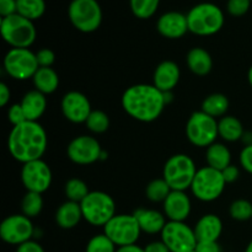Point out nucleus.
Returning a JSON list of instances; mask_svg holds the SVG:
<instances>
[{"mask_svg": "<svg viewBox=\"0 0 252 252\" xmlns=\"http://www.w3.org/2000/svg\"><path fill=\"white\" fill-rule=\"evenodd\" d=\"M121 102L128 116L144 123L158 120L167 103L165 94L153 84L130 86L123 93Z\"/></svg>", "mask_w": 252, "mask_h": 252, "instance_id": "1", "label": "nucleus"}, {"mask_svg": "<svg viewBox=\"0 0 252 252\" xmlns=\"http://www.w3.org/2000/svg\"><path fill=\"white\" fill-rule=\"evenodd\" d=\"M48 138L38 122L26 121L12 127L7 138L10 155L21 164L42 159L47 150Z\"/></svg>", "mask_w": 252, "mask_h": 252, "instance_id": "2", "label": "nucleus"}, {"mask_svg": "<svg viewBox=\"0 0 252 252\" xmlns=\"http://www.w3.org/2000/svg\"><path fill=\"white\" fill-rule=\"evenodd\" d=\"M189 31L197 36H213L224 26V12L213 2H199L186 14Z\"/></svg>", "mask_w": 252, "mask_h": 252, "instance_id": "3", "label": "nucleus"}, {"mask_svg": "<svg viewBox=\"0 0 252 252\" xmlns=\"http://www.w3.org/2000/svg\"><path fill=\"white\" fill-rule=\"evenodd\" d=\"M0 31L4 41L11 48H30L36 41V27L33 21L20 14L1 17Z\"/></svg>", "mask_w": 252, "mask_h": 252, "instance_id": "4", "label": "nucleus"}, {"mask_svg": "<svg viewBox=\"0 0 252 252\" xmlns=\"http://www.w3.org/2000/svg\"><path fill=\"white\" fill-rule=\"evenodd\" d=\"M193 159L186 154H175L167 159L162 169V179L172 191H186L191 189L197 172Z\"/></svg>", "mask_w": 252, "mask_h": 252, "instance_id": "5", "label": "nucleus"}, {"mask_svg": "<svg viewBox=\"0 0 252 252\" xmlns=\"http://www.w3.org/2000/svg\"><path fill=\"white\" fill-rule=\"evenodd\" d=\"M84 220L94 226H105L116 216L115 199L102 191H90L80 203Z\"/></svg>", "mask_w": 252, "mask_h": 252, "instance_id": "6", "label": "nucleus"}, {"mask_svg": "<svg viewBox=\"0 0 252 252\" xmlns=\"http://www.w3.org/2000/svg\"><path fill=\"white\" fill-rule=\"evenodd\" d=\"M68 16L78 31L90 33L101 26L102 9L97 0H71Z\"/></svg>", "mask_w": 252, "mask_h": 252, "instance_id": "7", "label": "nucleus"}, {"mask_svg": "<svg viewBox=\"0 0 252 252\" xmlns=\"http://www.w3.org/2000/svg\"><path fill=\"white\" fill-rule=\"evenodd\" d=\"M186 135L189 142L194 147L208 148L219 137L218 121L203 111H196L187 121Z\"/></svg>", "mask_w": 252, "mask_h": 252, "instance_id": "8", "label": "nucleus"}, {"mask_svg": "<svg viewBox=\"0 0 252 252\" xmlns=\"http://www.w3.org/2000/svg\"><path fill=\"white\" fill-rule=\"evenodd\" d=\"M226 186L221 171L209 166L197 170L191 185V192L202 202H213L221 196Z\"/></svg>", "mask_w": 252, "mask_h": 252, "instance_id": "9", "label": "nucleus"}, {"mask_svg": "<svg viewBox=\"0 0 252 252\" xmlns=\"http://www.w3.org/2000/svg\"><path fill=\"white\" fill-rule=\"evenodd\" d=\"M103 234L117 248L135 245L139 240L140 226L133 214H116L105 226Z\"/></svg>", "mask_w": 252, "mask_h": 252, "instance_id": "10", "label": "nucleus"}, {"mask_svg": "<svg viewBox=\"0 0 252 252\" xmlns=\"http://www.w3.org/2000/svg\"><path fill=\"white\" fill-rule=\"evenodd\" d=\"M39 65L36 53L30 48H11L4 57V69L15 80H27L33 78Z\"/></svg>", "mask_w": 252, "mask_h": 252, "instance_id": "11", "label": "nucleus"}, {"mask_svg": "<svg viewBox=\"0 0 252 252\" xmlns=\"http://www.w3.org/2000/svg\"><path fill=\"white\" fill-rule=\"evenodd\" d=\"M161 241L170 252H192L198 244L193 228L185 221H167L161 231Z\"/></svg>", "mask_w": 252, "mask_h": 252, "instance_id": "12", "label": "nucleus"}, {"mask_svg": "<svg viewBox=\"0 0 252 252\" xmlns=\"http://www.w3.org/2000/svg\"><path fill=\"white\" fill-rule=\"evenodd\" d=\"M21 182L26 191L43 193L52 185V170L42 159L22 164L20 172Z\"/></svg>", "mask_w": 252, "mask_h": 252, "instance_id": "13", "label": "nucleus"}, {"mask_svg": "<svg viewBox=\"0 0 252 252\" xmlns=\"http://www.w3.org/2000/svg\"><path fill=\"white\" fill-rule=\"evenodd\" d=\"M34 226L32 220L24 214H12L6 217L0 224V238L9 245H21L32 240Z\"/></svg>", "mask_w": 252, "mask_h": 252, "instance_id": "14", "label": "nucleus"}, {"mask_svg": "<svg viewBox=\"0 0 252 252\" xmlns=\"http://www.w3.org/2000/svg\"><path fill=\"white\" fill-rule=\"evenodd\" d=\"M69 160L76 165H91L101 159L102 149L95 137L79 135L75 137L66 148Z\"/></svg>", "mask_w": 252, "mask_h": 252, "instance_id": "15", "label": "nucleus"}, {"mask_svg": "<svg viewBox=\"0 0 252 252\" xmlns=\"http://www.w3.org/2000/svg\"><path fill=\"white\" fill-rule=\"evenodd\" d=\"M62 113L71 123H85L93 112L89 98L79 91H69L61 102Z\"/></svg>", "mask_w": 252, "mask_h": 252, "instance_id": "16", "label": "nucleus"}, {"mask_svg": "<svg viewBox=\"0 0 252 252\" xmlns=\"http://www.w3.org/2000/svg\"><path fill=\"white\" fill-rule=\"evenodd\" d=\"M157 30L162 37L169 39H179L189 32L186 14L180 11L164 12L158 19Z\"/></svg>", "mask_w": 252, "mask_h": 252, "instance_id": "17", "label": "nucleus"}, {"mask_svg": "<svg viewBox=\"0 0 252 252\" xmlns=\"http://www.w3.org/2000/svg\"><path fill=\"white\" fill-rule=\"evenodd\" d=\"M169 221H185L191 214V199L185 191H171L162 203Z\"/></svg>", "mask_w": 252, "mask_h": 252, "instance_id": "18", "label": "nucleus"}, {"mask_svg": "<svg viewBox=\"0 0 252 252\" xmlns=\"http://www.w3.org/2000/svg\"><path fill=\"white\" fill-rule=\"evenodd\" d=\"M181 76L179 65L172 61H164L155 68L153 85L164 94L171 93L177 86Z\"/></svg>", "mask_w": 252, "mask_h": 252, "instance_id": "19", "label": "nucleus"}, {"mask_svg": "<svg viewBox=\"0 0 252 252\" xmlns=\"http://www.w3.org/2000/svg\"><path fill=\"white\" fill-rule=\"evenodd\" d=\"M193 230L198 243H214L223 233V223L216 214H204L198 219Z\"/></svg>", "mask_w": 252, "mask_h": 252, "instance_id": "20", "label": "nucleus"}, {"mask_svg": "<svg viewBox=\"0 0 252 252\" xmlns=\"http://www.w3.org/2000/svg\"><path fill=\"white\" fill-rule=\"evenodd\" d=\"M133 216L137 219L142 233L150 234V235L161 234L162 229L165 228L167 223L165 214L159 211H155V209H135Z\"/></svg>", "mask_w": 252, "mask_h": 252, "instance_id": "21", "label": "nucleus"}, {"mask_svg": "<svg viewBox=\"0 0 252 252\" xmlns=\"http://www.w3.org/2000/svg\"><path fill=\"white\" fill-rule=\"evenodd\" d=\"M20 105L24 110L27 121L38 122L47 108L46 95L37 90H31L25 94Z\"/></svg>", "mask_w": 252, "mask_h": 252, "instance_id": "22", "label": "nucleus"}, {"mask_svg": "<svg viewBox=\"0 0 252 252\" xmlns=\"http://www.w3.org/2000/svg\"><path fill=\"white\" fill-rule=\"evenodd\" d=\"M84 219L80 203L66 201L56 212V223L62 229H73Z\"/></svg>", "mask_w": 252, "mask_h": 252, "instance_id": "23", "label": "nucleus"}, {"mask_svg": "<svg viewBox=\"0 0 252 252\" xmlns=\"http://www.w3.org/2000/svg\"><path fill=\"white\" fill-rule=\"evenodd\" d=\"M186 63L189 70L198 76H206L213 68V59L211 54L202 47H194L187 53Z\"/></svg>", "mask_w": 252, "mask_h": 252, "instance_id": "24", "label": "nucleus"}, {"mask_svg": "<svg viewBox=\"0 0 252 252\" xmlns=\"http://www.w3.org/2000/svg\"><path fill=\"white\" fill-rule=\"evenodd\" d=\"M206 161L207 166L218 170V171H223L229 165H231L230 150L223 143H213L207 148Z\"/></svg>", "mask_w": 252, "mask_h": 252, "instance_id": "25", "label": "nucleus"}, {"mask_svg": "<svg viewBox=\"0 0 252 252\" xmlns=\"http://www.w3.org/2000/svg\"><path fill=\"white\" fill-rule=\"evenodd\" d=\"M32 81H33L34 90L39 91L44 95L53 94L59 86V76L53 68H41L39 66L38 70L32 78Z\"/></svg>", "mask_w": 252, "mask_h": 252, "instance_id": "26", "label": "nucleus"}, {"mask_svg": "<svg viewBox=\"0 0 252 252\" xmlns=\"http://www.w3.org/2000/svg\"><path fill=\"white\" fill-rule=\"evenodd\" d=\"M218 133L223 140L234 143L241 140L245 130L239 118L234 116H224L218 121Z\"/></svg>", "mask_w": 252, "mask_h": 252, "instance_id": "27", "label": "nucleus"}, {"mask_svg": "<svg viewBox=\"0 0 252 252\" xmlns=\"http://www.w3.org/2000/svg\"><path fill=\"white\" fill-rule=\"evenodd\" d=\"M229 110V100L224 94H212L207 96L202 102L201 111L209 115L213 118H221L226 116Z\"/></svg>", "mask_w": 252, "mask_h": 252, "instance_id": "28", "label": "nucleus"}, {"mask_svg": "<svg viewBox=\"0 0 252 252\" xmlns=\"http://www.w3.org/2000/svg\"><path fill=\"white\" fill-rule=\"evenodd\" d=\"M16 2L17 14L31 20V21L41 19L46 11L44 0H16Z\"/></svg>", "mask_w": 252, "mask_h": 252, "instance_id": "29", "label": "nucleus"}, {"mask_svg": "<svg viewBox=\"0 0 252 252\" xmlns=\"http://www.w3.org/2000/svg\"><path fill=\"white\" fill-rule=\"evenodd\" d=\"M171 191V187L161 177V179L153 180L148 184L147 189H145V196L153 203H160V202L164 203Z\"/></svg>", "mask_w": 252, "mask_h": 252, "instance_id": "30", "label": "nucleus"}, {"mask_svg": "<svg viewBox=\"0 0 252 252\" xmlns=\"http://www.w3.org/2000/svg\"><path fill=\"white\" fill-rule=\"evenodd\" d=\"M43 209V198H42L41 193H36V192H26L21 201V211L24 216L27 218L32 219L39 216V213Z\"/></svg>", "mask_w": 252, "mask_h": 252, "instance_id": "31", "label": "nucleus"}, {"mask_svg": "<svg viewBox=\"0 0 252 252\" xmlns=\"http://www.w3.org/2000/svg\"><path fill=\"white\" fill-rule=\"evenodd\" d=\"M160 0H129V6L133 15L140 20H147L154 16L159 9Z\"/></svg>", "mask_w": 252, "mask_h": 252, "instance_id": "32", "label": "nucleus"}, {"mask_svg": "<svg viewBox=\"0 0 252 252\" xmlns=\"http://www.w3.org/2000/svg\"><path fill=\"white\" fill-rule=\"evenodd\" d=\"M64 193L68 201L81 203L85 199V197L90 193L89 187L83 180L80 179H70L66 181L64 187Z\"/></svg>", "mask_w": 252, "mask_h": 252, "instance_id": "33", "label": "nucleus"}, {"mask_svg": "<svg viewBox=\"0 0 252 252\" xmlns=\"http://www.w3.org/2000/svg\"><path fill=\"white\" fill-rule=\"evenodd\" d=\"M85 125L91 133L101 134V133H105L110 127V118H108L107 113L103 111L93 110V112L86 120Z\"/></svg>", "mask_w": 252, "mask_h": 252, "instance_id": "34", "label": "nucleus"}, {"mask_svg": "<svg viewBox=\"0 0 252 252\" xmlns=\"http://www.w3.org/2000/svg\"><path fill=\"white\" fill-rule=\"evenodd\" d=\"M229 214L234 220H250L252 219V203L246 199H236L229 207Z\"/></svg>", "mask_w": 252, "mask_h": 252, "instance_id": "35", "label": "nucleus"}, {"mask_svg": "<svg viewBox=\"0 0 252 252\" xmlns=\"http://www.w3.org/2000/svg\"><path fill=\"white\" fill-rule=\"evenodd\" d=\"M117 249L105 234H97L89 240L85 252H116Z\"/></svg>", "mask_w": 252, "mask_h": 252, "instance_id": "36", "label": "nucleus"}, {"mask_svg": "<svg viewBox=\"0 0 252 252\" xmlns=\"http://www.w3.org/2000/svg\"><path fill=\"white\" fill-rule=\"evenodd\" d=\"M252 0H228L226 10L234 17H240L248 14L251 7Z\"/></svg>", "mask_w": 252, "mask_h": 252, "instance_id": "37", "label": "nucleus"}, {"mask_svg": "<svg viewBox=\"0 0 252 252\" xmlns=\"http://www.w3.org/2000/svg\"><path fill=\"white\" fill-rule=\"evenodd\" d=\"M7 120L11 123L12 127L26 122V116H25V112L20 103H14V105L10 106L9 110H7Z\"/></svg>", "mask_w": 252, "mask_h": 252, "instance_id": "38", "label": "nucleus"}, {"mask_svg": "<svg viewBox=\"0 0 252 252\" xmlns=\"http://www.w3.org/2000/svg\"><path fill=\"white\" fill-rule=\"evenodd\" d=\"M36 58L41 68H52L54 61H56V54L52 49L42 48L36 53Z\"/></svg>", "mask_w": 252, "mask_h": 252, "instance_id": "39", "label": "nucleus"}, {"mask_svg": "<svg viewBox=\"0 0 252 252\" xmlns=\"http://www.w3.org/2000/svg\"><path fill=\"white\" fill-rule=\"evenodd\" d=\"M240 165L246 172L252 175V145H246L240 153Z\"/></svg>", "mask_w": 252, "mask_h": 252, "instance_id": "40", "label": "nucleus"}, {"mask_svg": "<svg viewBox=\"0 0 252 252\" xmlns=\"http://www.w3.org/2000/svg\"><path fill=\"white\" fill-rule=\"evenodd\" d=\"M17 12L16 0H0V15L1 17L10 16Z\"/></svg>", "mask_w": 252, "mask_h": 252, "instance_id": "41", "label": "nucleus"}, {"mask_svg": "<svg viewBox=\"0 0 252 252\" xmlns=\"http://www.w3.org/2000/svg\"><path fill=\"white\" fill-rule=\"evenodd\" d=\"M221 175H223L226 184H233V182H235L236 180L239 179V176H240V170H239V167L236 166V165L231 164L229 165L226 169H224L223 171H221Z\"/></svg>", "mask_w": 252, "mask_h": 252, "instance_id": "42", "label": "nucleus"}, {"mask_svg": "<svg viewBox=\"0 0 252 252\" xmlns=\"http://www.w3.org/2000/svg\"><path fill=\"white\" fill-rule=\"evenodd\" d=\"M16 252H44V249L37 241L29 240L17 246Z\"/></svg>", "mask_w": 252, "mask_h": 252, "instance_id": "43", "label": "nucleus"}, {"mask_svg": "<svg viewBox=\"0 0 252 252\" xmlns=\"http://www.w3.org/2000/svg\"><path fill=\"white\" fill-rule=\"evenodd\" d=\"M196 252H221L218 241L214 243H198L196 246Z\"/></svg>", "mask_w": 252, "mask_h": 252, "instance_id": "44", "label": "nucleus"}, {"mask_svg": "<svg viewBox=\"0 0 252 252\" xmlns=\"http://www.w3.org/2000/svg\"><path fill=\"white\" fill-rule=\"evenodd\" d=\"M145 252H170L167 246L162 243L161 240L160 241H153V243L148 244L147 246L144 248Z\"/></svg>", "mask_w": 252, "mask_h": 252, "instance_id": "45", "label": "nucleus"}, {"mask_svg": "<svg viewBox=\"0 0 252 252\" xmlns=\"http://www.w3.org/2000/svg\"><path fill=\"white\" fill-rule=\"evenodd\" d=\"M10 97H11V93H10L9 86L5 83H0V106L5 107L9 103Z\"/></svg>", "mask_w": 252, "mask_h": 252, "instance_id": "46", "label": "nucleus"}, {"mask_svg": "<svg viewBox=\"0 0 252 252\" xmlns=\"http://www.w3.org/2000/svg\"><path fill=\"white\" fill-rule=\"evenodd\" d=\"M116 252H145L144 248H140L137 244L135 245H129V246H122V248H118Z\"/></svg>", "mask_w": 252, "mask_h": 252, "instance_id": "47", "label": "nucleus"}, {"mask_svg": "<svg viewBox=\"0 0 252 252\" xmlns=\"http://www.w3.org/2000/svg\"><path fill=\"white\" fill-rule=\"evenodd\" d=\"M241 142L246 145H252V132L250 130H246L245 133H244L243 138H241Z\"/></svg>", "mask_w": 252, "mask_h": 252, "instance_id": "48", "label": "nucleus"}, {"mask_svg": "<svg viewBox=\"0 0 252 252\" xmlns=\"http://www.w3.org/2000/svg\"><path fill=\"white\" fill-rule=\"evenodd\" d=\"M248 80H249V84H250L252 88V65L250 66V69H249L248 71Z\"/></svg>", "mask_w": 252, "mask_h": 252, "instance_id": "49", "label": "nucleus"}, {"mask_svg": "<svg viewBox=\"0 0 252 252\" xmlns=\"http://www.w3.org/2000/svg\"><path fill=\"white\" fill-rule=\"evenodd\" d=\"M245 252H252V240L250 241V243H249V245L246 246Z\"/></svg>", "mask_w": 252, "mask_h": 252, "instance_id": "50", "label": "nucleus"}, {"mask_svg": "<svg viewBox=\"0 0 252 252\" xmlns=\"http://www.w3.org/2000/svg\"><path fill=\"white\" fill-rule=\"evenodd\" d=\"M192 252H196V250H193V251H192Z\"/></svg>", "mask_w": 252, "mask_h": 252, "instance_id": "51", "label": "nucleus"}]
</instances>
